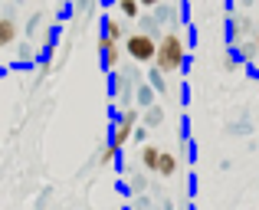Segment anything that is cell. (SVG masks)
<instances>
[{"mask_svg": "<svg viewBox=\"0 0 259 210\" xmlns=\"http://www.w3.org/2000/svg\"><path fill=\"white\" fill-rule=\"evenodd\" d=\"M154 69L164 72V76H174V72L187 69V43H184L181 30H167L164 33V39H161V46H158Z\"/></svg>", "mask_w": 259, "mask_h": 210, "instance_id": "6da1fadb", "label": "cell"}, {"mask_svg": "<svg viewBox=\"0 0 259 210\" xmlns=\"http://www.w3.org/2000/svg\"><path fill=\"white\" fill-rule=\"evenodd\" d=\"M148 76H141V69L138 66H128V69H118V72H112V79H108V86H112V96L118 99V105L121 108H132L135 105V96H138V86L145 82Z\"/></svg>", "mask_w": 259, "mask_h": 210, "instance_id": "7a4b0ae2", "label": "cell"}, {"mask_svg": "<svg viewBox=\"0 0 259 210\" xmlns=\"http://www.w3.org/2000/svg\"><path fill=\"white\" fill-rule=\"evenodd\" d=\"M138 125H141V108H138V105L118 108V115H115V121H112V132H108V145L121 151V148H125L128 141L135 138Z\"/></svg>", "mask_w": 259, "mask_h": 210, "instance_id": "3957f363", "label": "cell"}, {"mask_svg": "<svg viewBox=\"0 0 259 210\" xmlns=\"http://www.w3.org/2000/svg\"><path fill=\"white\" fill-rule=\"evenodd\" d=\"M158 39H151L148 33H138V30H132L128 33V39H125V56L132 59L135 66H145V63H151L154 66V59H158Z\"/></svg>", "mask_w": 259, "mask_h": 210, "instance_id": "277c9868", "label": "cell"}, {"mask_svg": "<svg viewBox=\"0 0 259 210\" xmlns=\"http://www.w3.org/2000/svg\"><path fill=\"white\" fill-rule=\"evenodd\" d=\"M121 43H115V39L108 36H99V59H102V69L112 76V72H118V63H121Z\"/></svg>", "mask_w": 259, "mask_h": 210, "instance_id": "5b68a950", "label": "cell"}, {"mask_svg": "<svg viewBox=\"0 0 259 210\" xmlns=\"http://www.w3.org/2000/svg\"><path fill=\"white\" fill-rule=\"evenodd\" d=\"M154 20H158L161 30H164V26L177 30V26H181V7H177V4H167V0H161V4L154 7Z\"/></svg>", "mask_w": 259, "mask_h": 210, "instance_id": "8992f818", "label": "cell"}, {"mask_svg": "<svg viewBox=\"0 0 259 210\" xmlns=\"http://www.w3.org/2000/svg\"><path fill=\"white\" fill-rule=\"evenodd\" d=\"M46 20H50V10H46V7H36V10L23 20V39H30V43H33V39H36V33L46 26Z\"/></svg>", "mask_w": 259, "mask_h": 210, "instance_id": "52a82bcc", "label": "cell"}, {"mask_svg": "<svg viewBox=\"0 0 259 210\" xmlns=\"http://www.w3.org/2000/svg\"><path fill=\"white\" fill-rule=\"evenodd\" d=\"M148 187H151L148 171H128L125 174V191H128V197H145Z\"/></svg>", "mask_w": 259, "mask_h": 210, "instance_id": "ba28073f", "label": "cell"}, {"mask_svg": "<svg viewBox=\"0 0 259 210\" xmlns=\"http://www.w3.org/2000/svg\"><path fill=\"white\" fill-rule=\"evenodd\" d=\"M102 36L115 39V43H125L128 30H125V23H121L118 17H102Z\"/></svg>", "mask_w": 259, "mask_h": 210, "instance_id": "9c48e42d", "label": "cell"}, {"mask_svg": "<svg viewBox=\"0 0 259 210\" xmlns=\"http://www.w3.org/2000/svg\"><path fill=\"white\" fill-rule=\"evenodd\" d=\"M36 43H30V39H20L17 43V59H13V66L17 69H26V66H33L36 63Z\"/></svg>", "mask_w": 259, "mask_h": 210, "instance_id": "30bf717a", "label": "cell"}, {"mask_svg": "<svg viewBox=\"0 0 259 210\" xmlns=\"http://www.w3.org/2000/svg\"><path fill=\"white\" fill-rule=\"evenodd\" d=\"M135 105H138L141 112H148V108H154V105H158V92H154V86L148 82V79L138 86V96H135Z\"/></svg>", "mask_w": 259, "mask_h": 210, "instance_id": "8fae6325", "label": "cell"}, {"mask_svg": "<svg viewBox=\"0 0 259 210\" xmlns=\"http://www.w3.org/2000/svg\"><path fill=\"white\" fill-rule=\"evenodd\" d=\"M161 148L158 145H145L141 148V167H145L148 174H158V164H161Z\"/></svg>", "mask_w": 259, "mask_h": 210, "instance_id": "7c38bea8", "label": "cell"}, {"mask_svg": "<svg viewBox=\"0 0 259 210\" xmlns=\"http://www.w3.org/2000/svg\"><path fill=\"white\" fill-rule=\"evenodd\" d=\"M135 26H138V33H148V36H151V39H158V43L164 39V33H167V30H161V26H158L154 13H141V20H138Z\"/></svg>", "mask_w": 259, "mask_h": 210, "instance_id": "4fadbf2b", "label": "cell"}, {"mask_svg": "<svg viewBox=\"0 0 259 210\" xmlns=\"http://www.w3.org/2000/svg\"><path fill=\"white\" fill-rule=\"evenodd\" d=\"M233 50H236V56H240V63H243V66H246V63H256V59H259V46H256V39H243V43H236Z\"/></svg>", "mask_w": 259, "mask_h": 210, "instance_id": "5bb4252c", "label": "cell"}, {"mask_svg": "<svg viewBox=\"0 0 259 210\" xmlns=\"http://www.w3.org/2000/svg\"><path fill=\"white\" fill-rule=\"evenodd\" d=\"M181 171V158L171 151H164L161 154V164H158V178H174V174Z\"/></svg>", "mask_w": 259, "mask_h": 210, "instance_id": "9a60e30c", "label": "cell"}, {"mask_svg": "<svg viewBox=\"0 0 259 210\" xmlns=\"http://www.w3.org/2000/svg\"><path fill=\"white\" fill-rule=\"evenodd\" d=\"M223 132L227 135H253V118H249V112H243L240 121H227Z\"/></svg>", "mask_w": 259, "mask_h": 210, "instance_id": "2e32d148", "label": "cell"}, {"mask_svg": "<svg viewBox=\"0 0 259 210\" xmlns=\"http://www.w3.org/2000/svg\"><path fill=\"white\" fill-rule=\"evenodd\" d=\"M141 125L145 128H161L164 125V105H154V108H148V112H141Z\"/></svg>", "mask_w": 259, "mask_h": 210, "instance_id": "e0dca14e", "label": "cell"}, {"mask_svg": "<svg viewBox=\"0 0 259 210\" xmlns=\"http://www.w3.org/2000/svg\"><path fill=\"white\" fill-rule=\"evenodd\" d=\"M118 13H121L125 20H132V23H138L141 13H145V7H141L138 0H121V4H118Z\"/></svg>", "mask_w": 259, "mask_h": 210, "instance_id": "ac0fdd59", "label": "cell"}, {"mask_svg": "<svg viewBox=\"0 0 259 210\" xmlns=\"http://www.w3.org/2000/svg\"><path fill=\"white\" fill-rule=\"evenodd\" d=\"M148 82L154 86V92H158V96H167V92H171V82H167V76H164V72H158L154 66L148 69Z\"/></svg>", "mask_w": 259, "mask_h": 210, "instance_id": "d6986e66", "label": "cell"}, {"mask_svg": "<svg viewBox=\"0 0 259 210\" xmlns=\"http://www.w3.org/2000/svg\"><path fill=\"white\" fill-rule=\"evenodd\" d=\"M118 148H112V145H108V141H105V145H102L99 148V154H95V164H102V167H108V164H115V161H118Z\"/></svg>", "mask_w": 259, "mask_h": 210, "instance_id": "ffe728a7", "label": "cell"}, {"mask_svg": "<svg viewBox=\"0 0 259 210\" xmlns=\"http://www.w3.org/2000/svg\"><path fill=\"white\" fill-rule=\"evenodd\" d=\"M240 56H236V50H233V46H227V53H223V59H220V69L223 72H236V69H240Z\"/></svg>", "mask_w": 259, "mask_h": 210, "instance_id": "44dd1931", "label": "cell"}, {"mask_svg": "<svg viewBox=\"0 0 259 210\" xmlns=\"http://www.w3.org/2000/svg\"><path fill=\"white\" fill-rule=\"evenodd\" d=\"M50 200H53V187L46 184L43 191L36 194V200H33V210H46V207H50Z\"/></svg>", "mask_w": 259, "mask_h": 210, "instance_id": "7402d4cb", "label": "cell"}, {"mask_svg": "<svg viewBox=\"0 0 259 210\" xmlns=\"http://www.w3.org/2000/svg\"><path fill=\"white\" fill-rule=\"evenodd\" d=\"M158 204H154L151 194H145V197H132V210H154Z\"/></svg>", "mask_w": 259, "mask_h": 210, "instance_id": "603a6c76", "label": "cell"}, {"mask_svg": "<svg viewBox=\"0 0 259 210\" xmlns=\"http://www.w3.org/2000/svg\"><path fill=\"white\" fill-rule=\"evenodd\" d=\"M72 13H76V17H89V13H95V4H89V0H79V4L72 7Z\"/></svg>", "mask_w": 259, "mask_h": 210, "instance_id": "cb8c5ba5", "label": "cell"}, {"mask_svg": "<svg viewBox=\"0 0 259 210\" xmlns=\"http://www.w3.org/2000/svg\"><path fill=\"white\" fill-rule=\"evenodd\" d=\"M148 135H151V128H145V125H138V132H135V141H138L141 148L148 145Z\"/></svg>", "mask_w": 259, "mask_h": 210, "instance_id": "d4e9b609", "label": "cell"}, {"mask_svg": "<svg viewBox=\"0 0 259 210\" xmlns=\"http://www.w3.org/2000/svg\"><path fill=\"white\" fill-rule=\"evenodd\" d=\"M17 13H20V4H4V13H0V17H10V20H17Z\"/></svg>", "mask_w": 259, "mask_h": 210, "instance_id": "484cf974", "label": "cell"}, {"mask_svg": "<svg viewBox=\"0 0 259 210\" xmlns=\"http://www.w3.org/2000/svg\"><path fill=\"white\" fill-rule=\"evenodd\" d=\"M161 210H174V200H167V197H161Z\"/></svg>", "mask_w": 259, "mask_h": 210, "instance_id": "4316f807", "label": "cell"}, {"mask_svg": "<svg viewBox=\"0 0 259 210\" xmlns=\"http://www.w3.org/2000/svg\"><path fill=\"white\" fill-rule=\"evenodd\" d=\"M184 210H194V207H190V204H184Z\"/></svg>", "mask_w": 259, "mask_h": 210, "instance_id": "83f0119b", "label": "cell"}, {"mask_svg": "<svg viewBox=\"0 0 259 210\" xmlns=\"http://www.w3.org/2000/svg\"><path fill=\"white\" fill-rule=\"evenodd\" d=\"M256 46H259V33H256Z\"/></svg>", "mask_w": 259, "mask_h": 210, "instance_id": "f1b7e54d", "label": "cell"}]
</instances>
